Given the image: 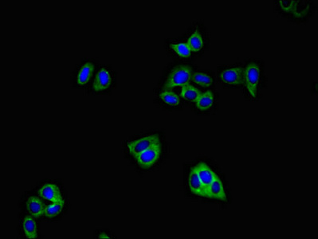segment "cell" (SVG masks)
<instances>
[{
	"instance_id": "cell-1",
	"label": "cell",
	"mask_w": 318,
	"mask_h": 239,
	"mask_svg": "<svg viewBox=\"0 0 318 239\" xmlns=\"http://www.w3.org/2000/svg\"><path fill=\"white\" fill-rule=\"evenodd\" d=\"M243 80L247 94L252 98L257 97L261 80V67L257 63L247 65L243 71Z\"/></svg>"
},
{
	"instance_id": "cell-2",
	"label": "cell",
	"mask_w": 318,
	"mask_h": 239,
	"mask_svg": "<svg viewBox=\"0 0 318 239\" xmlns=\"http://www.w3.org/2000/svg\"><path fill=\"white\" fill-rule=\"evenodd\" d=\"M191 68L188 66H177L174 67L168 75L164 89L170 90L173 88L188 85L191 78Z\"/></svg>"
},
{
	"instance_id": "cell-3",
	"label": "cell",
	"mask_w": 318,
	"mask_h": 239,
	"mask_svg": "<svg viewBox=\"0 0 318 239\" xmlns=\"http://www.w3.org/2000/svg\"><path fill=\"white\" fill-rule=\"evenodd\" d=\"M160 154H161L160 143H157L144 152H140V154L136 155L135 159L139 166L144 169H148L153 166L157 160H159Z\"/></svg>"
},
{
	"instance_id": "cell-4",
	"label": "cell",
	"mask_w": 318,
	"mask_h": 239,
	"mask_svg": "<svg viewBox=\"0 0 318 239\" xmlns=\"http://www.w3.org/2000/svg\"><path fill=\"white\" fill-rule=\"evenodd\" d=\"M157 143H159V137L157 135H149L128 143V148L130 153L135 157L140 152H144Z\"/></svg>"
},
{
	"instance_id": "cell-5",
	"label": "cell",
	"mask_w": 318,
	"mask_h": 239,
	"mask_svg": "<svg viewBox=\"0 0 318 239\" xmlns=\"http://www.w3.org/2000/svg\"><path fill=\"white\" fill-rule=\"evenodd\" d=\"M243 70L240 67H231L221 71L219 76L220 82L225 85H238L242 83Z\"/></svg>"
},
{
	"instance_id": "cell-6",
	"label": "cell",
	"mask_w": 318,
	"mask_h": 239,
	"mask_svg": "<svg viewBox=\"0 0 318 239\" xmlns=\"http://www.w3.org/2000/svg\"><path fill=\"white\" fill-rule=\"evenodd\" d=\"M194 169H195V171L199 175L201 182L203 183V188H204V195H203V196H205L207 189L209 188L216 175L212 171V169H210L209 167L206 165L204 163H200Z\"/></svg>"
},
{
	"instance_id": "cell-7",
	"label": "cell",
	"mask_w": 318,
	"mask_h": 239,
	"mask_svg": "<svg viewBox=\"0 0 318 239\" xmlns=\"http://www.w3.org/2000/svg\"><path fill=\"white\" fill-rule=\"evenodd\" d=\"M38 194L41 197L44 198L45 200H49L51 203L63 201L59 187L53 183H47L42 186L38 191Z\"/></svg>"
},
{
	"instance_id": "cell-8",
	"label": "cell",
	"mask_w": 318,
	"mask_h": 239,
	"mask_svg": "<svg viewBox=\"0 0 318 239\" xmlns=\"http://www.w3.org/2000/svg\"><path fill=\"white\" fill-rule=\"evenodd\" d=\"M112 83V75L109 70L103 67L99 70L96 74L94 83L93 89L95 91H103L108 89Z\"/></svg>"
},
{
	"instance_id": "cell-9",
	"label": "cell",
	"mask_w": 318,
	"mask_h": 239,
	"mask_svg": "<svg viewBox=\"0 0 318 239\" xmlns=\"http://www.w3.org/2000/svg\"><path fill=\"white\" fill-rule=\"evenodd\" d=\"M26 206L29 214L33 218H40L44 215L46 206L42 200L34 196L28 198L26 203Z\"/></svg>"
},
{
	"instance_id": "cell-10",
	"label": "cell",
	"mask_w": 318,
	"mask_h": 239,
	"mask_svg": "<svg viewBox=\"0 0 318 239\" xmlns=\"http://www.w3.org/2000/svg\"><path fill=\"white\" fill-rule=\"evenodd\" d=\"M206 197L212 198L216 200H225L226 199V192L220 179L217 176L215 178L209 188L205 194Z\"/></svg>"
},
{
	"instance_id": "cell-11",
	"label": "cell",
	"mask_w": 318,
	"mask_h": 239,
	"mask_svg": "<svg viewBox=\"0 0 318 239\" xmlns=\"http://www.w3.org/2000/svg\"><path fill=\"white\" fill-rule=\"evenodd\" d=\"M188 185H189V189L195 195L199 196H203V195H204V188H203V183L201 182L199 175L195 171V169H191L190 173H189Z\"/></svg>"
},
{
	"instance_id": "cell-12",
	"label": "cell",
	"mask_w": 318,
	"mask_h": 239,
	"mask_svg": "<svg viewBox=\"0 0 318 239\" xmlns=\"http://www.w3.org/2000/svg\"><path fill=\"white\" fill-rule=\"evenodd\" d=\"M23 232L28 239H37L38 238V228L37 223L33 216H26L22 222Z\"/></svg>"
},
{
	"instance_id": "cell-13",
	"label": "cell",
	"mask_w": 318,
	"mask_h": 239,
	"mask_svg": "<svg viewBox=\"0 0 318 239\" xmlns=\"http://www.w3.org/2000/svg\"><path fill=\"white\" fill-rule=\"evenodd\" d=\"M94 70H95V66L92 63L87 62L85 63L78 71L77 83L79 85H85L88 83L90 78L92 77Z\"/></svg>"
},
{
	"instance_id": "cell-14",
	"label": "cell",
	"mask_w": 318,
	"mask_h": 239,
	"mask_svg": "<svg viewBox=\"0 0 318 239\" xmlns=\"http://www.w3.org/2000/svg\"><path fill=\"white\" fill-rule=\"evenodd\" d=\"M214 101L213 93L212 91H206L199 95L195 104L199 111H207L212 108Z\"/></svg>"
},
{
	"instance_id": "cell-15",
	"label": "cell",
	"mask_w": 318,
	"mask_h": 239,
	"mask_svg": "<svg viewBox=\"0 0 318 239\" xmlns=\"http://www.w3.org/2000/svg\"><path fill=\"white\" fill-rule=\"evenodd\" d=\"M200 94L201 93L198 89L189 84L182 86V89L180 90V96L189 102H196Z\"/></svg>"
},
{
	"instance_id": "cell-16",
	"label": "cell",
	"mask_w": 318,
	"mask_h": 239,
	"mask_svg": "<svg viewBox=\"0 0 318 239\" xmlns=\"http://www.w3.org/2000/svg\"><path fill=\"white\" fill-rule=\"evenodd\" d=\"M159 97L161 98V100L169 106H178L180 104V97L171 90H163L160 92Z\"/></svg>"
},
{
	"instance_id": "cell-17",
	"label": "cell",
	"mask_w": 318,
	"mask_h": 239,
	"mask_svg": "<svg viewBox=\"0 0 318 239\" xmlns=\"http://www.w3.org/2000/svg\"><path fill=\"white\" fill-rule=\"evenodd\" d=\"M187 44L191 51L199 52L203 47V39L199 32H195L189 37Z\"/></svg>"
},
{
	"instance_id": "cell-18",
	"label": "cell",
	"mask_w": 318,
	"mask_h": 239,
	"mask_svg": "<svg viewBox=\"0 0 318 239\" xmlns=\"http://www.w3.org/2000/svg\"><path fill=\"white\" fill-rule=\"evenodd\" d=\"M192 81L201 87H210L213 84V78L209 74L205 73H195L192 75Z\"/></svg>"
},
{
	"instance_id": "cell-19",
	"label": "cell",
	"mask_w": 318,
	"mask_h": 239,
	"mask_svg": "<svg viewBox=\"0 0 318 239\" xmlns=\"http://www.w3.org/2000/svg\"><path fill=\"white\" fill-rule=\"evenodd\" d=\"M170 47L172 48L174 52L177 55L182 58H189L191 53V50L189 45L184 42H176V43L171 44Z\"/></svg>"
},
{
	"instance_id": "cell-20",
	"label": "cell",
	"mask_w": 318,
	"mask_h": 239,
	"mask_svg": "<svg viewBox=\"0 0 318 239\" xmlns=\"http://www.w3.org/2000/svg\"><path fill=\"white\" fill-rule=\"evenodd\" d=\"M64 200L61 202H54L46 206L44 215L49 218H53L60 214L64 206Z\"/></svg>"
}]
</instances>
